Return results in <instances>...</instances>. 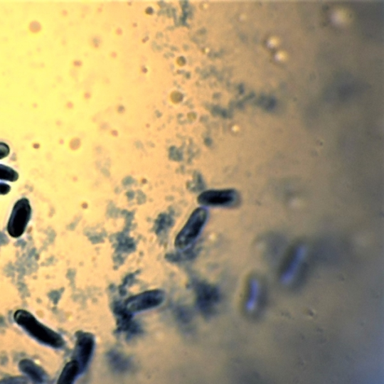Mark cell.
<instances>
[{"instance_id": "5", "label": "cell", "mask_w": 384, "mask_h": 384, "mask_svg": "<svg viewBox=\"0 0 384 384\" xmlns=\"http://www.w3.org/2000/svg\"><path fill=\"white\" fill-rule=\"evenodd\" d=\"M76 344L74 352V360L83 373L88 366L93 354L95 340L92 334L79 332L76 336Z\"/></svg>"}, {"instance_id": "2", "label": "cell", "mask_w": 384, "mask_h": 384, "mask_svg": "<svg viewBox=\"0 0 384 384\" xmlns=\"http://www.w3.org/2000/svg\"><path fill=\"white\" fill-rule=\"evenodd\" d=\"M32 217V207L27 198H21L14 205L7 224V231L12 238H20L24 234Z\"/></svg>"}, {"instance_id": "6", "label": "cell", "mask_w": 384, "mask_h": 384, "mask_svg": "<svg viewBox=\"0 0 384 384\" xmlns=\"http://www.w3.org/2000/svg\"><path fill=\"white\" fill-rule=\"evenodd\" d=\"M238 198L234 190H210L203 192L198 197V203L203 206L211 207H224L234 203Z\"/></svg>"}, {"instance_id": "12", "label": "cell", "mask_w": 384, "mask_h": 384, "mask_svg": "<svg viewBox=\"0 0 384 384\" xmlns=\"http://www.w3.org/2000/svg\"><path fill=\"white\" fill-rule=\"evenodd\" d=\"M11 186L6 183H0V196H6L11 191Z\"/></svg>"}, {"instance_id": "1", "label": "cell", "mask_w": 384, "mask_h": 384, "mask_svg": "<svg viewBox=\"0 0 384 384\" xmlns=\"http://www.w3.org/2000/svg\"><path fill=\"white\" fill-rule=\"evenodd\" d=\"M14 320L31 338L46 346L61 348L65 346L63 337L38 321L34 315L26 310L20 309L14 314Z\"/></svg>"}, {"instance_id": "3", "label": "cell", "mask_w": 384, "mask_h": 384, "mask_svg": "<svg viewBox=\"0 0 384 384\" xmlns=\"http://www.w3.org/2000/svg\"><path fill=\"white\" fill-rule=\"evenodd\" d=\"M207 218L208 211L203 208H198L192 213L176 238V248L184 250L193 242L200 235L202 228L207 222Z\"/></svg>"}, {"instance_id": "4", "label": "cell", "mask_w": 384, "mask_h": 384, "mask_svg": "<svg viewBox=\"0 0 384 384\" xmlns=\"http://www.w3.org/2000/svg\"><path fill=\"white\" fill-rule=\"evenodd\" d=\"M164 294L161 291H149L131 297L127 301L126 310L136 313L153 309L161 304Z\"/></svg>"}, {"instance_id": "7", "label": "cell", "mask_w": 384, "mask_h": 384, "mask_svg": "<svg viewBox=\"0 0 384 384\" xmlns=\"http://www.w3.org/2000/svg\"><path fill=\"white\" fill-rule=\"evenodd\" d=\"M19 368L36 383H44L48 378L44 369L31 360H22L19 363Z\"/></svg>"}, {"instance_id": "9", "label": "cell", "mask_w": 384, "mask_h": 384, "mask_svg": "<svg viewBox=\"0 0 384 384\" xmlns=\"http://www.w3.org/2000/svg\"><path fill=\"white\" fill-rule=\"evenodd\" d=\"M18 179L19 174L16 170L4 164H0V181L14 183Z\"/></svg>"}, {"instance_id": "8", "label": "cell", "mask_w": 384, "mask_h": 384, "mask_svg": "<svg viewBox=\"0 0 384 384\" xmlns=\"http://www.w3.org/2000/svg\"><path fill=\"white\" fill-rule=\"evenodd\" d=\"M80 373L82 372L79 364L72 361L63 368L57 384H74Z\"/></svg>"}, {"instance_id": "10", "label": "cell", "mask_w": 384, "mask_h": 384, "mask_svg": "<svg viewBox=\"0 0 384 384\" xmlns=\"http://www.w3.org/2000/svg\"><path fill=\"white\" fill-rule=\"evenodd\" d=\"M28 380H27L23 377H10L6 378L2 380H0V384H27Z\"/></svg>"}, {"instance_id": "11", "label": "cell", "mask_w": 384, "mask_h": 384, "mask_svg": "<svg viewBox=\"0 0 384 384\" xmlns=\"http://www.w3.org/2000/svg\"><path fill=\"white\" fill-rule=\"evenodd\" d=\"M10 153L9 146L5 143H0V160L6 158Z\"/></svg>"}]
</instances>
